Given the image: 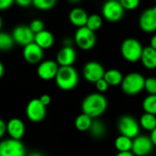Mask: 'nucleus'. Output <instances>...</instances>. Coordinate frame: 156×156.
<instances>
[{"mask_svg":"<svg viewBox=\"0 0 156 156\" xmlns=\"http://www.w3.org/2000/svg\"><path fill=\"white\" fill-rule=\"evenodd\" d=\"M79 73L73 66L59 67L55 78V82L58 88L65 91L75 89L79 83Z\"/></svg>","mask_w":156,"mask_h":156,"instance_id":"2","label":"nucleus"},{"mask_svg":"<svg viewBox=\"0 0 156 156\" xmlns=\"http://www.w3.org/2000/svg\"><path fill=\"white\" fill-rule=\"evenodd\" d=\"M95 87L100 93H103V92H106L108 90L110 86L104 79H101L100 80H98L95 83Z\"/></svg>","mask_w":156,"mask_h":156,"instance_id":"33","label":"nucleus"},{"mask_svg":"<svg viewBox=\"0 0 156 156\" xmlns=\"http://www.w3.org/2000/svg\"><path fill=\"white\" fill-rule=\"evenodd\" d=\"M28 26L35 34H37V33H38V32L45 29V23L40 18H35V19L31 20V22L29 23Z\"/></svg>","mask_w":156,"mask_h":156,"instance_id":"31","label":"nucleus"},{"mask_svg":"<svg viewBox=\"0 0 156 156\" xmlns=\"http://www.w3.org/2000/svg\"><path fill=\"white\" fill-rule=\"evenodd\" d=\"M139 27L145 33L156 31V5L145 9L139 17Z\"/></svg>","mask_w":156,"mask_h":156,"instance_id":"14","label":"nucleus"},{"mask_svg":"<svg viewBox=\"0 0 156 156\" xmlns=\"http://www.w3.org/2000/svg\"><path fill=\"white\" fill-rule=\"evenodd\" d=\"M6 133V122L0 119V141L3 139L5 134Z\"/></svg>","mask_w":156,"mask_h":156,"instance_id":"37","label":"nucleus"},{"mask_svg":"<svg viewBox=\"0 0 156 156\" xmlns=\"http://www.w3.org/2000/svg\"><path fill=\"white\" fill-rule=\"evenodd\" d=\"M143 109L144 112L156 116V94L148 95L143 101Z\"/></svg>","mask_w":156,"mask_h":156,"instance_id":"27","label":"nucleus"},{"mask_svg":"<svg viewBox=\"0 0 156 156\" xmlns=\"http://www.w3.org/2000/svg\"><path fill=\"white\" fill-rule=\"evenodd\" d=\"M11 35L16 45L22 46L23 48L30 43H33L35 39V33L31 30L28 25L16 26L13 28Z\"/></svg>","mask_w":156,"mask_h":156,"instance_id":"10","label":"nucleus"},{"mask_svg":"<svg viewBox=\"0 0 156 156\" xmlns=\"http://www.w3.org/2000/svg\"><path fill=\"white\" fill-rule=\"evenodd\" d=\"M123 75L122 73L116 69H111L105 71L103 79L107 81L109 86L116 87L122 84V80H123Z\"/></svg>","mask_w":156,"mask_h":156,"instance_id":"21","label":"nucleus"},{"mask_svg":"<svg viewBox=\"0 0 156 156\" xmlns=\"http://www.w3.org/2000/svg\"><path fill=\"white\" fill-rule=\"evenodd\" d=\"M70 4H78V3H80L81 0H68Z\"/></svg>","mask_w":156,"mask_h":156,"instance_id":"44","label":"nucleus"},{"mask_svg":"<svg viewBox=\"0 0 156 156\" xmlns=\"http://www.w3.org/2000/svg\"><path fill=\"white\" fill-rule=\"evenodd\" d=\"M27 150L21 140L12 138L0 141V156H26Z\"/></svg>","mask_w":156,"mask_h":156,"instance_id":"7","label":"nucleus"},{"mask_svg":"<svg viewBox=\"0 0 156 156\" xmlns=\"http://www.w3.org/2000/svg\"><path fill=\"white\" fill-rule=\"evenodd\" d=\"M154 146L150 136L138 135L133 139L132 153L135 156H147L152 153Z\"/></svg>","mask_w":156,"mask_h":156,"instance_id":"13","label":"nucleus"},{"mask_svg":"<svg viewBox=\"0 0 156 156\" xmlns=\"http://www.w3.org/2000/svg\"><path fill=\"white\" fill-rule=\"evenodd\" d=\"M59 65L54 59H45L42 60L37 69V74L39 79L43 80H55L56 75L58 71Z\"/></svg>","mask_w":156,"mask_h":156,"instance_id":"12","label":"nucleus"},{"mask_svg":"<svg viewBox=\"0 0 156 156\" xmlns=\"http://www.w3.org/2000/svg\"><path fill=\"white\" fill-rule=\"evenodd\" d=\"M77 59V52L72 46H63L57 53L56 61L59 67L73 66Z\"/></svg>","mask_w":156,"mask_h":156,"instance_id":"16","label":"nucleus"},{"mask_svg":"<svg viewBox=\"0 0 156 156\" xmlns=\"http://www.w3.org/2000/svg\"><path fill=\"white\" fill-rule=\"evenodd\" d=\"M89 133L90 136L96 139H101L106 135L107 133V128L106 125L104 124L103 122L98 119H93L91 126L89 130Z\"/></svg>","mask_w":156,"mask_h":156,"instance_id":"22","label":"nucleus"},{"mask_svg":"<svg viewBox=\"0 0 156 156\" xmlns=\"http://www.w3.org/2000/svg\"><path fill=\"white\" fill-rule=\"evenodd\" d=\"M116 156H135L132 152H120Z\"/></svg>","mask_w":156,"mask_h":156,"instance_id":"40","label":"nucleus"},{"mask_svg":"<svg viewBox=\"0 0 156 156\" xmlns=\"http://www.w3.org/2000/svg\"><path fill=\"white\" fill-rule=\"evenodd\" d=\"M27 118L32 122H42L47 115V107L39 101V99H32L26 107Z\"/></svg>","mask_w":156,"mask_h":156,"instance_id":"9","label":"nucleus"},{"mask_svg":"<svg viewBox=\"0 0 156 156\" xmlns=\"http://www.w3.org/2000/svg\"><path fill=\"white\" fill-rule=\"evenodd\" d=\"M124 8L119 0H107L101 8L102 16L112 23H116L122 20L124 15Z\"/></svg>","mask_w":156,"mask_h":156,"instance_id":"8","label":"nucleus"},{"mask_svg":"<svg viewBox=\"0 0 156 156\" xmlns=\"http://www.w3.org/2000/svg\"><path fill=\"white\" fill-rule=\"evenodd\" d=\"M58 0H33L32 5L40 11H48L56 6Z\"/></svg>","mask_w":156,"mask_h":156,"instance_id":"28","label":"nucleus"},{"mask_svg":"<svg viewBox=\"0 0 156 156\" xmlns=\"http://www.w3.org/2000/svg\"><path fill=\"white\" fill-rule=\"evenodd\" d=\"M95 32L89 29L86 26L77 28L74 34V42L79 48L81 50H90L96 44Z\"/></svg>","mask_w":156,"mask_h":156,"instance_id":"5","label":"nucleus"},{"mask_svg":"<svg viewBox=\"0 0 156 156\" xmlns=\"http://www.w3.org/2000/svg\"><path fill=\"white\" fill-rule=\"evenodd\" d=\"M150 138H151V140H152V142H153L154 145L156 146V128L154 130V131H153V132H151Z\"/></svg>","mask_w":156,"mask_h":156,"instance_id":"38","label":"nucleus"},{"mask_svg":"<svg viewBox=\"0 0 156 156\" xmlns=\"http://www.w3.org/2000/svg\"><path fill=\"white\" fill-rule=\"evenodd\" d=\"M16 45L11 33L0 31V51H9Z\"/></svg>","mask_w":156,"mask_h":156,"instance_id":"26","label":"nucleus"},{"mask_svg":"<svg viewBox=\"0 0 156 156\" xmlns=\"http://www.w3.org/2000/svg\"><path fill=\"white\" fill-rule=\"evenodd\" d=\"M4 73H5V67L2 61H0V79L4 76Z\"/></svg>","mask_w":156,"mask_h":156,"instance_id":"43","label":"nucleus"},{"mask_svg":"<svg viewBox=\"0 0 156 156\" xmlns=\"http://www.w3.org/2000/svg\"><path fill=\"white\" fill-rule=\"evenodd\" d=\"M105 69L103 66L98 61H89L87 62L82 69V74L84 79L90 83H96L101 79H103Z\"/></svg>","mask_w":156,"mask_h":156,"instance_id":"11","label":"nucleus"},{"mask_svg":"<svg viewBox=\"0 0 156 156\" xmlns=\"http://www.w3.org/2000/svg\"><path fill=\"white\" fill-rule=\"evenodd\" d=\"M34 42L38 45L42 49H48L53 47L55 43V37L49 30L44 29L37 34H35Z\"/></svg>","mask_w":156,"mask_h":156,"instance_id":"19","label":"nucleus"},{"mask_svg":"<svg viewBox=\"0 0 156 156\" xmlns=\"http://www.w3.org/2000/svg\"><path fill=\"white\" fill-rule=\"evenodd\" d=\"M114 146H115L116 150L118 151V153H120V152H132L133 139L120 134V136H118L115 139Z\"/></svg>","mask_w":156,"mask_h":156,"instance_id":"23","label":"nucleus"},{"mask_svg":"<svg viewBox=\"0 0 156 156\" xmlns=\"http://www.w3.org/2000/svg\"><path fill=\"white\" fill-rule=\"evenodd\" d=\"M144 90L149 95L156 94V78H147L144 82Z\"/></svg>","mask_w":156,"mask_h":156,"instance_id":"30","label":"nucleus"},{"mask_svg":"<svg viewBox=\"0 0 156 156\" xmlns=\"http://www.w3.org/2000/svg\"><path fill=\"white\" fill-rule=\"evenodd\" d=\"M141 62L143 66L147 69H156V50L152 47L144 48Z\"/></svg>","mask_w":156,"mask_h":156,"instance_id":"20","label":"nucleus"},{"mask_svg":"<svg viewBox=\"0 0 156 156\" xmlns=\"http://www.w3.org/2000/svg\"><path fill=\"white\" fill-rule=\"evenodd\" d=\"M15 4V0H0V11L9 9Z\"/></svg>","mask_w":156,"mask_h":156,"instance_id":"34","label":"nucleus"},{"mask_svg":"<svg viewBox=\"0 0 156 156\" xmlns=\"http://www.w3.org/2000/svg\"><path fill=\"white\" fill-rule=\"evenodd\" d=\"M150 47H152L156 50V34L152 37V38L150 40Z\"/></svg>","mask_w":156,"mask_h":156,"instance_id":"39","label":"nucleus"},{"mask_svg":"<svg viewBox=\"0 0 156 156\" xmlns=\"http://www.w3.org/2000/svg\"><path fill=\"white\" fill-rule=\"evenodd\" d=\"M39 101L47 107V106H48L49 104H50V102H51V97L48 95V94H43V95H41L39 98Z\"/></svg>","mask_w":156,"mask_h":156,"instance_id":"36","label":"nucleus"},{"mask_svg":"<svg viewBox=\"0 0 156 156\" xmlns=\"http://www.w3.org/2000/svg\"><path fill=\"white\" fill-rule=\"evenodd\" d=\"M102 17L98 15V14H92L90 16H89L88 20H87V24L86 27L92 30L93 32H96L97 30H99L101 26H102Z\"/></svg>","mask_w":156,"mask_h":156,"instance_id":"29","label":"nucleus"},{"mask_svg":"<svg viewBox=\"0 0 156 156\" xmlns=\"http://www.w3.org/2000/svg\"><path fill=\"white\" fill-rule=\"evenodd\" d=\"M117 127L121 135L127 136L131 139H134L140 134V123L131 115H122L118 121Z\"/></svg>","mask_w":156,"mask_h":156,"instance_id":"6","label":"nucleus"},{"mask_svg":"<svg viewBox=\"0 0 156 156\" xmlns=\"http://www.w3.org/2000/svg\"><path fill=\"white\" fill-rule=\"evenodd\" d=\"M23 58L28 64H39L44 58V49L35 42L30 43L23 48Z\"/></svg>","mask_w":156,"mask_h":156,"instance_id":"15","label":"nucleus"},{"mask_svg":"<svg viewBox=\"0 0 156 156\" xmlns=\"http://www.w3.org/2000/svg\"><path fill=\"white\" fill-rule=\"evenodd\" d=\"M144 47L142 43L133 37L126 38L121 45V53L122 58L131 63H135L141 59Z\"/></svg>","mask_w":156,"mask_h":156,"instance_id":"3","label":"nucleus"},{"mask_svg":"<svg viewBox=\"0 0 156 156\" xmlns=\"http://www.w3.org/2000/svg\"><path fill=\"white\" fill-rule=\"evenodd\" d=\"M108 101L106 97L100 92L89 94L85 97L81 103L82 112L89 115L92 119L101 116L107 110Z\"/></svg>","mask_w":156,"mask_h":156,"instance_id":"1","label":"nucleus"},{"mask_svg":"<svg viewBox=\"0 0 156 156\" xmlns=\"http://www.w3.org/2000/svg\"><path fill=\"white\" fill-rule=\"evenodd\" d=\"M72 44H73V41L69 37H67L63 40V46H72Z\"/></svg>","mask_w":156,"mask_h":156,"instance_id":"41","label":"nucleus"},{"mask_svg":"<svg viewBox=\"0 0 156 156\" xmlns=\"http://www.w3.org/2000/svg\"><path fill=\"white\" fill-rule=\"evenodd\" d=\"M140 126L149 132H153L156 128V116L154 114L144 112L139 121Z\"/></svg>","mask_w":156,"mask_h":156,"instance_id":"25","label":"nucleus"},{"mask_svg":"<svg viewBox=\"0 0 156 156\" xmlns=\"http://www.w3.org/2000/svg\"><path fill=\"white\" fill-rule=\"evenodd\" d=\"M26 133V126L19 118H12L6 122V133L9 138L21 140Z\"/></svg>","mask_w":156,"mask_h":156,"instance_id":"17","label":"nucleus"},{"mask_svg":"<svg viewBox=\"0 0 156 156\" xmlns=\"http://www.w3.org/2000/svg\"><path fill=\"white\" fill-rule=\"evenodd\" d=\"M88 17V13L81 7H74L69 13V20L70 24L78 28L86 26Z\"/></svg>","mask_w":156,"mask_h":156,"instance_id":"18","label":"nucleus"},{"mask_svg":"<svg viewBox=\"0 0 156 156\" xmlns=\"http://www.w3.org/2000/svg\"><path fill=\"white\" fill-rule=\"evenodd\" d=\"M145 78L138 72H131L123 77L121 84L122 90L130 96L137 95L144 90Z\"/></svg>","mask_w":156,"mask_h":156,"instance_id":"4","label":"nucleus"},{"mask_svg":"<svg viewBox=\"0 0 156 156\" xmlns=\"http://www.w3.org/2000/svg\"><path fill=\"white\" fill-rule=\"evenodd\" d=\"M119 1L122 5V7L124 8V10H128V11L136 9L141 2V0H119Z\"/></svg>","mask_w":156,"mask_h":156,"instance_id":"32","label":"nucleus"},{"mask_svg":"<svg viewBox=\"0 0 156 156\" xmlns=\"http://www.w3.org/2000/svg\"><path fill=\"white\" fill-rule=\"evenodd\" d=\"M93 119L85 113L80 114L75 120V127L80 132H89Z\"/></svg>","mask_w":156,"mask_h":156,"instance_id":"24","label":"nucleus"},{"mask_svg":"<svg viewBox=\"0 0 156 156\" xmlns=\"http://www.w3.org/2000/svg\"><path fill=\"white\" fill-rule=\"evenodd\" d=\"M26 156H45L42 153H40V152H31V153H29V154H27V155Z\"/></svg>","mask_w":156,"mask_h":156,"instance_id":"42","label":"nucleus"},{"mask_svg":"<svg viewBox=\"0 0 156 156\" xmlns=\"http://www.w3.org/2000/svg\"><path fill=\"white\" fill-rule=\"evenodd\" d=\"M33 0H15V4L21 8H27L32 5Z\"/></svg>","mask_w":156,"mask_h":156,"instance_id":"35","label":"nucleus"},{"mask_svg":"<svg viewBox=\"0 0 156 156\" xmlns=\"http://www.w3.org/2000/svg\"><path fill=\"white\" fill-rule=\"evenodd\" d=\"M2 27H3V18L0 16V31L2 30Z\"/></svg>","mask_w":156,"mask_h":156,"instance_id":"45","label":"nucleus"}]
</instances>
